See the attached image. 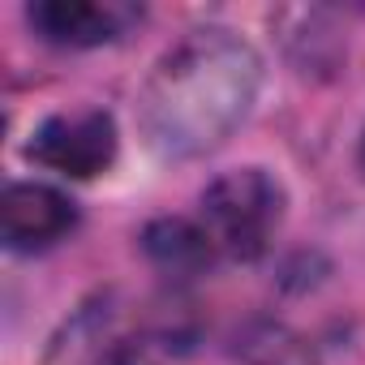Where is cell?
<instances>
[{
	"mask_svg": "<svg viewBox=\"0 0 365 365\" xmlns=\"http://www.w3.org/2000/svg\"><path fill=\"white\" fill-rule=\"evenodd\" d=\"M26 155L61 176H73V180L99 176L116 159V120L99 108L56 112L31 133Z\"/></svg>",
	"mask_w": 365,
	"mask_h": 365,
	"instance_id": "277c9868",
	"label": "cell"
},
{
	"mask_svg": "<svg viewBox=\"0 0 365 365\" xmlns=\"http://www.w3.org/2000/svg\"><path fill=\"white\" fill-rule=\"evenodd\" d=\"M43 365H155V356L129 309L116 297H99L56 331Z\"/></svg>",
	"mask_w": 365,
	"mask_h": 365,
	"instance_id": "3957f363",
	"label": "cell"
},
{
	"mask_svg": "<svg viewBox=\"0 0 365 365\" xmlns=\"http://www.w3.org/2000/svg\"><path fill=\"white\" fill-rule=\"evenodd\" d=\"M361 163H365V138H361Z\"/></svg>",
	"mask_w": 365,
	"mask_h": 365,
	"instance_id": "ba28073f",
	"label": "cell"
},
{
	"mask_svg": "<svg viewBox=\"0 0 365 365\" xmlns=\"http://www.w3.org/2000/svg\"><path fill=\"white\" fill-rule=\"evenodd\" d=\"M142 254L172 279H194L215 262V245L202 224L190 220H155L142 232Z\"/></svg>",
	"mask_w": 365,
	"mask_h": 365,
	"instance_id": "52a82bcc",
	"label": "cell"
},
{
	"mask_svg": "<svg viewBox=\"0 0 365 365\" xmlns=\"http://www.w3.org/2000/svg\"><path fill=\"white\" fill-rule=\"evenodd\" d=\"M78 228V207L69 194L39 185V180H22L9 185L0 198V237L14 254H39L65 241Z\"/></svg>",
	"mask_w": 365,
	"mask_h": 365,
	"instance_id": "5b68a950",
	"label": "cell"
},
{
	"mask_svg": "<svg viewBox=\"0 0 365 365\" xmlns=\"http://www.w3.org/2000/svg\"><path fill=\"white\" fill-rule=\"evenodd\" d=\"M284 224V185L267 168H237L215 176L202 194V228L215 254L254 262L271 250Z\"/></svg>",
	"mask_w": 365,
	"mask_h": 365,
	"instance_id": "7a4b0ae2",
	"label": "cell"
},
{
	"mask_svg": "<svg viewBox=\"0 0 365 365\" xmlns=\"http://www.w3.org/2000/svg\"><path fill=\"white\" fill-rule=\"evenodd\" d=\"M258 82L262 61L237 31H190L159 56L142 86V133L168 159L207 155L250 116Z\"/></svg>",
	"mask_w": 365,
	"mask_h": 365,
	"instance_id": "6da1fadb",
	"label": "cell"
},
{
	"mask_svg": "<svg viewBox=\"0 0 365 365\" xmlns=\"http://www.w3.org/2000/svg\"><path fill=\"white\" fill-rule=\"evenodd\" d=\"M39 39L61 48H99L125 35V26L138 18L125 5H99V0H35L26 9Z\"/></svg>",
	"mask_w": 365,
	"mask_h": 365,
	"instance_id": "8992f818",
	"label": "cell"
}]
</instances>
